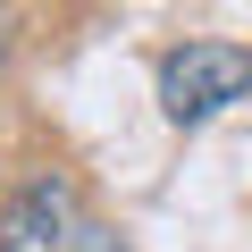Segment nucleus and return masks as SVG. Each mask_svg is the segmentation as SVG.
Here are the masks:
<instances>
[{"label": "nucleus", "mask_w": 252, "mask_h": 252, "mask_svg": "<svg viewBox=\"0 0 252 252\" xmlns=\"http://www.w3.org/2000/svg\"><path fill=\"white\" fill-rule=\"evenodd\" d=\"M244 93H252V51L244 42H177L160 59V109L177 126H202Z\"/></svg>", "instance_id": "nucleus-1"}, {"label": "nucleus", "mask_w": 252, "mask_h": 252, "mask_svg": "<svg viewBox=\"0 0 252 252\" xmlns=\"http://www.w3.org/2000/svg\"><path fill=\"white\" fill-rule=\"evenodd\" d=\"M0 59H9V9H0Z\"/></svg>", "instance_id": "nucleus-4"}, {"label": "nucleus", "mask_w": 252, "mask_h": 252, "mask_svg": "<svg viewBox=\"0 0 252 252\" xmlns=\"http://www.w3.org/2000/svg\"><path fill=\"white\" fill-rule=\"evenodd\" d=\"M76 252H109V227H93V219H84V244H76Z\"/></svg>", "instance_id": "nucleus-3"}, {"label": "nucleus", "mask_w": 252, "mask_h": 252, "mask_svg": "<svg viewBox=\"0 0 252 252\" xmlns=\"http://www.w3.org/2000/svg\"><path fill=\"white\" fill-rule=\"evenodd\" d=\"M84 244V219H76V185L67 177H34L9 193L0 210V252H76Z\"/></svg>", "instance_id": "nucleus-2"}]
</instances>
